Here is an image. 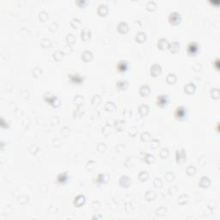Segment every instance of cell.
<instances>
[{
  "mask_svg": "<svg viewBox=\"0 0 220 220\" xmlns=\"http://www.w3.org/2000/svg\"><path fill=\"white\" fill-rule=\"evenodd\" d=\"M44 100L47 103L50 104L52 107L54 108H58L60 106L61 104V102L60 100L58 98L57 96H54V95H52L50 93H47L45 96H44Z\"/></svg>",
  "mask_w": 220,
  "mask_h": 220,
  "instance_id": "6da1fadb",
  "label": "cell"
},
{
  "mask_svg": "<svg viewBox=\"0 0 220 220\" xmlns=\"http://www.w3.org/2000/svg\"><path fill=\"white\" fill-rule=\"evenodd\" d=\"M188 109L184 106H178L175 109L174 116L178 120H184L188 116Z\"/></svg>",
  "mask_w": 220,
  "mask_h": 220,
  "instance_id": "7a4b0ae2",
  "label": "cell"
},
{
  "mask_svg": "<svg viewBox=\"0 0 220 220\" xmlns=\"http://www.w3.org/2000/svg\"><path fill=\"white\" fill-rule=\"evenodd\" d=\"M168 23L172 25H178L182 20V15L178 12V11H172L168 14Z\"/></svg>",
  "mask_w": 220,
  "mask_h": 220,
  "instance_id": "3957f363",
  "label": "cell"
},
{
  "mask_svg": "<svg viewBox=\"0 0 220 220\" xmlns=\"http://www.w3.org/2000/svg\"><path fill=\"white\" fill-rule=\"evenodd\" d=\"M168 102H169L168 96L165 95V94L159 95L156 98V104H157V106H158L160 108H164L165 106L168 105Z\"/></svg>",
  "mask_w": 220,
  "mask_h": 220,
  "instance_id": "277c9868",
  "label": "cell"
},
{
  "mask_svg": "<svg viewBox=\"0 0 220 220\" xmlns=\"http://www.w3.org/2000/svg\"><path fill=\"white\" fill-rule=\"evenodd\" d=\"M199 46L197 42L195 41H192L190 43L188 44V47H187V53L188 54L190 55V56H195L199 53Z\"/></svg>",
  "mask_w": 220,
  "mask_h": 220,
  "instance_id": "5b68a950",
  "label": "cell"
},
{
  "mask_svg": "<svg viewBox=\"0 0 220 220\" xmlns=\"http://www.w3.org/2000/svg\"><path fill=\"white\" fill-rule=\"evenodd\" d=\"M68 78L70 80V82L73 84H82L84 81V78L81 76L78 73H72V74H69L68 75Z\"/></svg>",
  "mask_w": 220,
  "mask_h": 220,
  "instance_id": "8992f818",
  "label": "cell"
},
{
  "mask_svg": "<svg viewBox=\"0 0 220 220\" xmlns=\"http://www.w3.org/2000/svg\"><path fill=\"white\" fill-rule=\"evenodd\" d=\"M187 159V154L184 149H178L175 152V160L177 164H182Z\"/></svg>",
  "mask_w": 220,
  "mask_h": 220,
  "instance_id": "52a82bcc",
  "label": "cell"
},
{
  "mask_svg": "<svg viewBox=\"0 0 220 220\" xmlns=\"http://www.w3.org/2000/svg\"><path fill=\"white\" fill-rule=\"evenodd\" d=\"M150 72H151V75L154 78L159 76L161 73H162V67L160 65H157V64H154L151 66V70H150Z\"/></svg>",
  "mask_w": 220,
  "mask_h": 220,
  "instance_id": "ba28073f",
  "label": "cell"
},
{
  "mask_svg": "<svg viewBox=\"0 0 220 220\" xmlns=\"http://www.w3.org/2000/svg\"><path fill=\"white\" fill-rule=\"evenodd\" d=\"M128 65H128V62L126 60L121 59V60H120V61L117 62V64H116V69L120 72H126L128 69Z\"/></svg>",
  "mask_w": 220,
  "mask_h": 220,
  "instance_id": "9c48e42d",
  "label": "cell"
},
{
  "mask_svg": "<svg viewBox=\"0 0 220 220\" xmlns=\"http://www.w3.org/2000/svg\"><path fill=\"white\" fill-rule=\"evenodd\" d=\"M119 184L122 188H128L131 185V179L127 175H122L119 180Z\"/></svg>",
  "mask_w": 220,
  "mask_h": 220,
  "instance_id": "30bf717a",
  "label": "cell"
},
{
  "mask_svg": "<svg viewBox=\"0 0 220 220\" xmlns=\"http://www.w3.org/2000/svg\"><path fill=\"white\" fill-rule=\"evenodd\" d=\"M139 94L143 97H147L151 94V88L147 84H143L139 87Z\"/></svg>",
  "mask_w": 220,
  "mask_h": 220,
  "instance_id": "8fae6325",
  "label": "cell"
},
{
  "mask_svg": "<svg viewBox=\"0 0 220 220\" xmlns=\"http://www.w3.org/2000/svg\"><path fill=\"white\" fill-rule=\"evenodd\" d=\"M85 196L84 195H82V194H79L78 195L77 197H75L74 199V201H73V205L77 207H81L82 205H84L85 203Z\"/></svg>",
  "mask_w": 220,
  "mask_h": 220,
  "instance_id": "7c38bea8",
  "label": "cell"
},
{
  "mask_svg": "<svg viewBox=\"0 0 220 220\" xmlns=\"http://www.w3.org/2000/svg\"><path fill=\"white\" fill-rule=\"evenodd\" d=\"M211 185V180L208 176H202L199 182V186L202 188H207Z\"/></svg>",
  "mask_w": 220,
  "mask_h": 220,
  "instance_id": "4fadbf2b",
  "label": "cell"
},
{
  "mask_svg": "<svg viewBox=\"0 0 220 220\" xmlns=\"http://www.w3.org/2000/svg\"><path fill=\"white\" fill-rule=\"evenodd\" d=\"M157 47H158L160 50H165V49H167V48L168 47L169 43H168V41L167 39H165V38H160V39L157 41Z\"/></svg>",
  "mask_w": 220,
  "mask_h": 220,
  "instance_id": "5bb4252c",
  "label": "cell"
},
{
  "mask_svg": "<svg viewBox=\"0 0 220 220\" xmlns=\"http://www.w3.org/2000/svg\"><path fill=\"white\" fill-rule=\"evenodd\" d=\"M180 47H181V46H180V43L178 41H173V42L169 43L168 48L171 53L175 54V53H178L180 51Z\"/></svg>",
  "mask_w": 220,
  "mask_h": 220,
  "instance_id": "9a60e30c",
  "label": "cell"
},
{
  "mask_svg": "<svg viewBox=\"0 0 220 220\" xmlns=\"http://www.w3.org/2000/svg\"><path fill=\"white\" fill-rule=\"evenodd\" d=\"M195 90H196V86L192 82H188V83L185 84V86H184V92L188 95L193 94L195 92Z\"/></svg>",
  "mask_w": 220,
  "mask_h": 220,
  "instance_id": "2e32d148",
  "label": "cell"
},
{
  "mask_svg": "<svg viewBox=\"0 0 220 220\" xmlns=\"http://www.w3.org/2000/svg\"><path fill=\"white\" fill-rule=\"evenodd\" d=\"M108 12H109L108 5L102 3V4H100V5L98 6V8H97V13H98L99 16H105L108 14Z\"/></svg>",
  "mask_w": 220,
  "mask_h": 220,
  "instance_id": "e0dca14e",
  "label": "cell"
},
{
  "mask_svg": "<svg viewBox=\"0 0 220 220\" xmlns=\"http://www.w3.org/2000/svg\"><path fill=\"white\" fill-rule=\"evenodd\" d=\"M117 29H118V31H119L120 34H126V33L128 32V30H129V27H128V25H127V23H125V22H121V23H120L118 24V26H117Z\"/></svg>",
  "mask_w": 220,
  "mask_h": 220,
  "instance_id": "ac0fdd59",
  "label": "cell"
},
{
  "mask_svg": "<svg viewBox=\"0 0 220 220\" xmlns=\"http://www.w3.org/2000/svg\"><path fill=\"white\" fill-rule=\"evenodd\" d=\"M81 58H82L84 62H86V63L89 62V61L93 58V54H92V52L88 51V50L82 52V54H81Z\"/></svg>",
  "mask_w": 220,
  "mask_h": 220,
  "instance_id": "d6986e66",
  "label": "cell"
},
{
  "mask_svg": "<svg viewBox=\"0 0 220 220\" xmlns=\"http://www.w3.org/2000/svg\"><path fill=\"white\" fill-rule=\"evenodd\" d=\"M115 86L120 90H126L128 87V82L126 80H119L116 82Z\"/></svg>",
  "mask_w": 220,
  "mask_h": 220,
  "instance_id": "ffe728a7",
  "label": "cell"
},
{
  "mask_svg": "<svg viewBox=\"0 0 220 220\" xmlns=\"http://www.w3.org/2000/svg\"><path fill=\"white\" fill-rule=\"evenodd\" d=\"M68 180V174L67 172L60 173L57 175V182L58 183H65Z\"/></svg>",
  "mask_w": 220,
  "mask_h": 220,
  "instance_id": "44dd1931",
  "label": "cell"
},
{
  "mask_svg": "<svg viewBox=\"0 0 220 220\" xmlns=\"http://www.w3.org/2000/svg\"><path fill=\"white\" fill-rule=\"evenodd\" d=\"M91 37V32L89 29H82L81 30V39L84 41H88Z\"/></svg>",
  "mask_w": 220,
  "mask_h": 220,
  "instance_id": "7402d4cb",
  "label": "cell"
},
{
  "mask_svg": "<svg viewBox=\"0 0 220 220\" xmlns=\"http://www.w3.org/2000/svg\"><path fill=\"white\" fill-rule=\"evenodd\" d=\"M150 108L146 104H141L138 108V113H140L141 116H145L149 113Z\"/></svg>",
  "mask_w": 220,
  "mask_h": 220,
  "instance_id": "603a6c76",
  "label": "cell"
},
{
  "mask_svg": "<svg viewBox=\"0 0 220 220\" xmlns=\"http://www.w3.org/2000/svg\"><path fill=\"white\" fill-rule=\"evenodd\" d=\"M135 41L138 43H143L146 41V34L144 32H138L135 36Z\"/></svg>",
  "mask_w": 220,
  "mask_h": 220,
  "instance_id": "cb8c5ba5",
  "label": "cell"
},
{
  "mask_svg": "<svg viewBox=\"0 0 220 220\" xmlns=\"http://www.w3.org/2000/svg\"><path fill=\"white\" fill-rule=\"evenodd\" d=\"M107 180L108 179H105V175L104 174H99L96 178V183L97 185H101L102 183H105Z\"/></svg>",
  "mask_w": 220,
  "mask_h": 220,
  "instance_id": "d4e9b609",
  "label": "cell"
},
{
  "mask_svg": "<svg viewBox=\"0 0 220 220\" xmlns=\"http://www.w3.org/2000/svg\"><path fill=\"white\" fill-rule=\"evenodd\" d=\"M148 177H149V174H148V172L146 170L141 171L139 173V175H138V179H139V181L141 182H144L148 179Z\"/></svg>",
  "mask_w": 220,
  "mask_h": 220,
  "instance_id": "484cf974",
  "label": "cell"
},
{
  "mask_svg": "<svg viewBox=\"0 0 220 220\" xmlns=\"http://www.w3.org/2000/svg\"><path fill=\"white\" fill-rule=\"evenodd\" d=\"M176 76L174 74V73H168L167 78H166V81L168 83L171 84V83H175L176 82Z\"/></svg>",
  "mask_w": 220,
  "mask_h": 220,
  "instance_id": "4316f807",
  "label": "cell"
},
{
  "mask_svg": "<svg viewBox=\"0 0 220 220\" xmlns=\"http://www.w3.org/2000/svg\"><path fill=\"white\" fill-rule=\"evenodd\" d=\"M211 96L213 99H219V88H214L211 89Z\"/></svg>",
  "mask_w": 220,
  "mask_h": 220,
  "instance_id": "83f0119b",
  "label": "cell"
},
{
  "mask_svg": "<svg viewBox=\"0 0 220 220\" xmlns=\"http://www.w3.org/2000/svg\"><path fill=\"white\" fill-rule=\"evenodd\" d=\"M156 8H157V3L154 1H149L146 3V9L148 10H151V11L154 10H156Z\"/></svg>",
  "mask_w": 220,
  "mask_h": 220,
  "instance_id": "f1b7e54d",
  "label": "cell"
},
{
  "mask_svg": "<svg viewBox=\"0 0 220 220\" xmlns=\"http://www.w3.org/2000/svg\"><path fill=\"white\" fill-rule=\"evenodd\" d=\"M144 160L147 164H151L155 161V157L153 155H151V154H145V157H144Z\"/></svg>",
  "mask_w": 220,
  "mask_h": 220,
  "instance_id": "f546056e",
  "label": "cell"
},
{
  "mask_svg": "<svg viewBox=\"0 0 220 220\" xmlns=\"http://www.w3.org/2000/svg\"><path fill=\"white\" fill-rule=\"evenodd\" d=\"M41 45L43 47H45V48H47V47H51V45H52V43H51V41L49 40V39H42V41H41Z\"/></svg>",
  "mask_w": 220,
  "mask_h": 220,
  "instance_id": "4dcf8cb0",
  "label": "cell"
},
{
  "mask_svg": "<svg viewBox=\"0 0 220 220\" xmlns=\"http://www.w3.org/2000/svg\"><path fill=\"white\" fill-rule=\"evenodd\" d=\"M71 25L73 26L75 28H77L81 25V21L78 18H73L71 22Z\"/></svg>",
  "mask_w": 220,
  "mask_h": 220,
  "instance_id": "1f68e13d",
  "label": "cell"
},
{
  "mask_svg": "<svg viewBox=\"0 0 220 220\" xmlns=\"http://www.w3.org/2000/svg\"><path fill=\"white\" fill-rule=\"evenodd\" d=\"M186 173L188 175H193L195 173H196V168L194 166H189L186 169Z\"/></svg>",
  "mask_w": 220,
  "mask_h": 220,
  "instance_id": "d6a6232c",
  "label": "cell"
},
{
  "mask_svg": "<svg viewBox=\"0 0 220 220\" xmlns=\"http://www.w3.org/2000/svg\"><path fill=\"white\" fill-rule=\"evenodd\" d=\"M168 150L167 148H163V149H161V151H160V157H161L163 159H165V158L168 157Z\"/></svg>",
  "mask_w": 220,
  "mask_h": 220,
  "instance_id": "836d02e7",
  "label": "cell"
},
{
  "mask_svg": "<svg viewBox=\"0 0 220 220\" xmlns=\"http://www.w3.org/2000/svg\"><path fill=\"white\" fill-rule=\"evenodd\" d=\"M66 41H67L69 43H71V44L74 43L75 41H76L75 35H74L73 34H68V35L66 36Z\"/></svg>",
  "mask_w": 220,
  "mask_h": 220,
  "instance_id": "e575fe53",
  "label": "cell"
},
{
  "mask_svg": "<svg viewBox=\"0 0 220 220\" xmlns=\"http://www.w3.org/2000/svg\"><path fill=\"white\" fill-rule=\"evenodd\" d=\"M151 139V134L149 133H143L141 134V140L142 141H149Z\"/></svg>",
  "mask_w": 220,
  "mask_h": 220,
  "instance_id": "d590c367",
  "label": "cell"
},
{
  "mask_svg": "<svg viewBox=\"0 0 220 220\" xmlns=\"http://www.w3.org/2000/svg\"><path fill=\"white\" fill-rule=\"evenodd\" d=\"M47 17H48V15L47 14L46 11H41V12H40V14H39V18H40V20H41V21H46V20L47 19Z\"/></svg>",
  "mask_w": 220,
  "mask_h": 220,
  "instance_id": "8d00e7d4",
  "label": "cell"
},
{
  "mask_svg": "<svg viewBox=\"0 0 220 220\" xmlns=\"http://www.w3.org/2000/svg\"><path fill=\"white\" fill-rule=\"evenodd\" d=\"M73 101H74L75 104L80 105L82 102V101H83V97H82V96H79V95H78V96H76V97L73 99Z\"/></svg>",
  "mask_w": 220,
  "mask_h": 220,
  "instance_id": "74e56055",
  "label": "cell"
},
{
  "mask_svg": "<svg viewBox=\"0 0 220 220\" xmlns=\"http://www.w3.org/2000/svg\"><path fill=\"white\" fill-rule=\"evenodd\" d=\"M154 185H155L156 188H162V186H163L162 180L160 178H155V180H154Z\"/></svg>",
  "mask_w": 220,
  "mask_h": 220,
  "instance_id": "f35d334b",
  "label": "cell"
},
{
  "mask_svg": "<svg viewBox=\"0 0 220 220\" xmlns=\"http://www.w3.org/2000/svg\"><path fill=\"white\" fill-rule=\"evenodd\" d=\"M62 57H63V53L60 52V51H57L54 54V58L57 61H59L62 58Z\"/></svg>",
  "mask_w": 220,
  "mask_h": 220,
  "instance_id": "ab89813d",
  "label": "cell"
},
{
  "mask_svg": "<svg viewBox=\"0 0 220 220\" xmlns=\"http://www.w3.org/2000/svg\"><path fill=\"white\" fill-rule=\"evenodd\" d=\"M164 176H165V178H166L168 181H173V180H174V178H175L174 174H173V173H171V172H168V173H166Z\"/></svg>",
  "mask_w": 220,
  "mask_h": 220,
  "instance_id": "60d3db41",
  "label": "cell"
},
{
  "mask_svg": "<svg viewBox=\"0 0 220 220\" xmlns=\"http://www.w3.org/2000/svg\"><path fill=\"white\" fill-rule=\"evenodd\" d=\"M76 3L78 4V7H80V8H83V7L87 4V2H86L85 0H79V1H77V2H76Z\"/></svg>",
  "mask_w": 220,
  "mask_h": 220,
  "instance_id": "b9f144b4",
  "label": "cell"
},
{
  "mask_svg": "<svg viewBox=\"0 0 220 220\" xmlns=\"http://www.w3.org/2000/svg\"><path fill=\"white\" fill-rule=\"evenodd\" d=\"M158 144H159V141H158L157 139H153V140L151 141V146L152 148H157V147L158 146Z\"/></svg>",
  "mask_w": 220,
  "mask_h": 220,
  "instance_id": "7bdbcfd3",
  "label": "cell"
},
{
  "mask_svg": "<svg viewBox=\"0 0 220 220\" xmlns=\"http://www.w3.org/2000/svg\"><path fill=\"white\" fill-rule=\"evenodd\" d=\"M215 62H216V69L219 70V65H218V64H219V59H217Z\"/></svg>",
  "mask_w": 220,
  "mask_h": 220,
  "instance_id": "ee69618b",
  "label": "cell"
}]
</instances>
